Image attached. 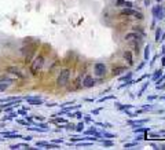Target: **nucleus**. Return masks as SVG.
I'll use <instances>...</instances> for the list:
<instances>
[{
  "instance_id": "nucleus-11",
  "label": "nucleus",
  "mask_w": 165,
  "mask_h": 150,
  "mask_svg": "<svg viewBox=\"0 0 165 150\" xmlns=\"http://www.w3.org/2000/svg\"><path fill=\"white\" fill-rule=\"evenodd\" d=\"M123 72H125V68H114V69H113V75H114V76L121 75Z\"/></svg>"
},
{
  "instance_id": "nucleus-10",
  "label": "nucleus",
  "mask_w": 165,
  "mask_h": 150,
  "mask_svg": "<svg viewBox=\"0 0 165 150\" xmlns=\"http://www.w3.org/2000/svg\"><path fill=\"white\" fill-rule=\"evenodd\" d=\"M26 101L29 102V103H32V105H41V101L37 99V98H26Z\"/></svg>"
},
{
  "instance_id": "nucleus-3",
  "label": "nucleus",
  "mask_w": 165,
  "mask_h": 150,
  "mask_svg": "<svg viewBox=\"0 0 165 150\" xmlns=\"http://www.w3.org/2000/svg\"><path fill=\"white\" fill-rule=\"evenodd\" d=\"M69 80H70V69H63L57 77V85L58 87H65V85H68Z\"/></svg>"
},
{
  "instance_id": "nucleus-4",
  "label": "nucleus",
  "mask_w": 165,
  "mask_h": 150,
  "mask_svg": "<svg viewBox=\"0 0 165 150\" xmlns=\"http://www.w3.org/2000/svg\"><path fill=\"white\" fill-rule=\"evenodd\" d=\"M6 73L10 76H14L17 78H25V75H23L22 70L18 66H8V68H6Z\"/></svg>"
},
{
  "instance_id": "nucleus-1",
  "label": "nucleus",
  "mask_w": 165,
  "mask_h": 150,
  "mask_svg": "<svg viewBox=\"0 0 165 150\" xmlns=\"http://www.w3.org/2000/svg\"><path fill=\"white\" fill-rule=\"evenodd\" d=\"M44 62H45L44 55H36L35 59H32V62H30V73L33 76H37L39 72L43 69V66H44Z\"/></svg>"
},
{
  "instance_id": "nucleus-5",
  "label": "nucleus",
  "mask_w": 165,
  "mask_h": 150,
  "mask_svg": "<svg viewBox=\"0 0 165 150\" xmlns=\"http://www.w3.org/2000/svg\"><path fill=\"white\" fill-rule=\"evenodd\" d=\"M120 15H121V17H135V18H139V20H142V18H143L142 13L132 10L131 7H128V8H124V10H121Z\"/></svg>"
},
{
  "instance_id": "nucleus-12",
  "label": "nucleus",
  "mask_w": 165,
  "mask_h": 150,
  "mask_svg": "<svg viewBox=\"0 0 165 150\" xmlns=\"http://www.w3.org/2000/svg\"><path fill=\"white\" fill-rule=\"evenodd\" d=\"M11 84H8V83H0V92L2 91H6L7 88L10 87Z\"/></svg>"
},
{
  "instance_id": "nucleus-2",
  "label": "nucleus",
  "mask_w": 165,
  "mask_h": 150,
  "mask_svg": "<svg viewBox=\"0 0 165 150\" xmlns=\"http://www.w3.org/2000/svg\"><path fill=\"white\" fill-rule=\"evenodd\" d=\"M125 41L130 44V46L133 47V50L135 51H138V47L140 46V43H142V37L138 35V33H128L125 36Z\"/></svg>"
},
{
  "instance_id": "nucleus-13",
  "label": "nucleus",
  "mask_w": 165,
  "mask_h": 150,
  "mask_svg": "<svg viewBox=\"0 0 165 150\" xmlns=\"http://www.w3.org/2000/svg\"><path fill=\"white\" fill-rule=\"evenodd\" d=\"M160 35H161V32L158 30V32H157V40H160Z\"/></svg>"
},
{
  "instance_id": "nucleus-6",
  "label": "nucleus",
  "mask_w": 165,
  "mask_h": 150,
  "mask_svg": "<svg viewBox=\"0 0 165 150\" xmlns=\"http://www.w3.org/2000/svg\"><path fill=\"white\" fill-rule=\"evenodd\" d=\"M94 70H95V75H96L98 77H103V76L106 75V72H107L106 65H105V63H95Z\"/></svg>"
},
{
  "instance_id": "nucleus-9",
  "label": "nucleus",
  "mask_w": 165,
  "mask_h": 150,
  "mask_svg": "<svg viewBox=\"0 0 165 150\" xmlns=\"http://www.w3.org/2000/svg\"><path fill=\"white\" fill-rule=\"evenodd\" d=\"M116 6H120V7H132V3H130V2H125V0H117Z\"/></svg>"
},
{
  "instance_id": "nucleus-7",
  "label": "nucleus",
  "mask_w": 165,
  "mask_h": 150,
  "mask_svg": "<svg viewBox=\"0 0 165 150\" xmlns=\"http://www.w3.org/2000/svg\"><path fill=\"white\" fill-rule=\"evenodd\" d=\"M94 84H95V80H94V77H91V76H87V77L84 78V81H83V87H85V88L92 87Z\"/></svg>"
},
{
  "instance_id": "nucleus-8",
  "label": "nucleus",
  "mask_w": 165,
  "mask_h": 150,
  "mask_svg": "<svg viewBox=\"0 0 165 150\" xmlns=\"http://www.w3.org/2000/svg\"><path fill=\"white\" fill-rule=\"evenodd\" d=\"M124 58H125V61L128 62V65H132V63H133L132 52H131V51H125V52H124Z\"/></svg>"
}]
</instances>
